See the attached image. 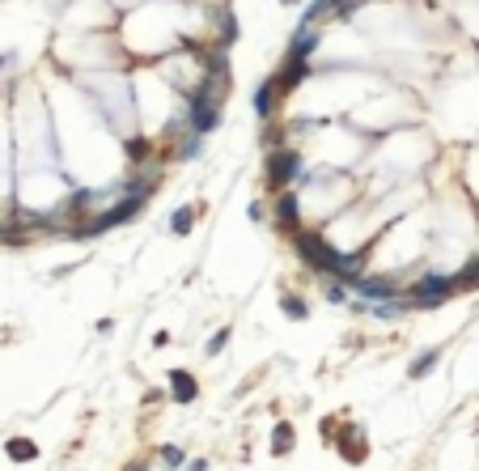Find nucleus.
<instances>
[{"label":"nucleus","mask_w":479,"mask_h":471,"mask_svg":"<svg viewBox=\"0 0 479 471\" xmlns=\"http://www.w3.org/2000/svg\"><path fill=\"white\" fill-rule=\"evenodd\" d=\"M297 251H301V259L310 263V272H318V276H335V281H344V285H352L361 276V263H365V251L361 255H344V251H335L326 238H318V234H301L297 238Z\"/></svg>","instance_id":"f257e3e1"},{"label":"nucleus","mask_w":479,"mask_h":471,"mask_svg":"<svg viewBox=\"0 0 479 471\" xmlns=\"http://www.w3.org/2000/svg\"><path fill=\"white\" fill-rule=\"evenodd\" d=\"M140 208H144V195H136V191H123V195H119V200H115L111 208H102V212H98L93 221L77 226L72 234H77V238H98L102 230H115V226H123V221H132Z\"/></svg>","instance_id":"f03ea898"},{"label":"nucleus","mask_w":479,"mask_h":471,"mask_svg":"<svg viewBox=\"0 0 479 471\" xmlns=\"http://www.w3.org/2000/svg\"><path fill=\"white\" fill-rule=\"evenodd\" d=\"M458 289V276H441V272H424V276L408 289V302H416L420 310H433V306H441L445 297Z\"/></svg>","instance_id":"7ed1b4c3"},{"label":"nucleus","mask_w":479,"mask_h":471,"mask_svg":"<svg viewBox=\"0 0 479 471\" xmlns=\"http://www.w3.org/2000/svg\"><path fill=\"white\" fill-rule=\"evenodd\" d=\"M297 175H301V153L289 149V144H276L271 157H267V183L271 187H289V183H297Z\"/></svg>","instance_id":"20e7f679"},{"label":"nucleus","mask_w":479,"mask_h":471,"mask_svg":"<svg viewBox=\"0 0 479 471\" xmlns=\"http://www.w3.org/2000/svg\"><path fill=\"white\" fill-rule=\"evenodd\" d=\"M322 47V26H301L297 34H293V43H289V56H285V64H310V56Z\"/></svg>","instance_id":"39448f33"},{"label":"nucleus","mask_w":479,"mask_h":471,"mask_svg":"<svg viewBox=\"0 0 479 471\" xmlns=\"http://www.w3.org/2000/svg\"><path fill=\"white\" fill-rule=\"evenodd\" d=\"M352 289H357L361 297H369V302H386V297H394V281L390 276H357Z\"/></svg>","instance_id":"423d86ee"},{"label":"nucleus","mask_w":479,"mask_h":471,"mask_svg":"<svg viewBox=\"0 0 479 471\" xmlns=\"http://www.w3.org/2000/svg\"><path fill=\"white\" fill-rule=\"evenodd\" d=\"M297 221H301L297 195H293V191H285L280 200H276V230H280V234H297Z\"/></svg>","instance_id":"0eeeda50"},{"label":"nucleus","mask_w":479,"mask_h":471,"mask_svg":"<svg viewBox=\"0 0 479 471\" xmlns=\"http://www.w3.org/2000/svg\"><path fill=\"white\" fill-rule=\"evenodd\" d=\"M170 395H174V404H195L199 386H195V378L187 374V369H174L170 374Z\"/></svg>","instance_id":"6e6552de"},{"label":"nucleus","mask_w":479,"mask_h":471,"mask_svg":"<svg viewBox=\"0 0 479 471\" xmlns=\"http://www.w3.org/2000/svg\"><path fill=\"white\" fill-rule=\"evenodd\" d=\"M276 98H280V81H276V77H267V81L255 89V115H259V119H271V111H276Z\"/></svg>","instance_id":"1a4fd4ad"},{"label":"nucleus","mask_w":479,"mask_h":471,"mask_svg":"<svg viewBox=\"0 0 479 471\" xmlns=\"http://www.w3.org/2000/svg\"><path fill=\"white\" fill-rule=\"evenodd\" d=\"M335 17V0H314V5L306 9V17H301V26H318V21Z\"/></svg>","instance_id":"9d476101"},{"label":"nucleus","mask_w":479,"mask_h":471,"mask_svg":"<svg viewBox=\"0 0 479 471\" xmlns=\"http://www.w3.org/2000/svg\"><path fill=\"white\" fill-rule=\"evenodd\" d=\"M9 459H13V463H30V459H38V446L26 441V437H13V441H9Z\"/></svg>","instance_id":"9b49d317"},{"label":"nucleus","mask_w":479,"mask_h":471,"mask_svg":"<svg viewBox=\"0 0 479 471\" xmlns=\"http://www.w3.org/2000/svg\"><path fill=\"white\" fill-rule=\"evenodd\" d=\"M437 361H441V349H424V353L412 361V378H424V374H428V369H433Z\"/></svg>","instance_id":"f8f14e48"},{"label":"nucleus","mask_w":479,"mask_h":471,"mask_svg":"<svg viewBox=\"0 0 479 471\" xmlns=\"http://www.w3.org/2000/svg\"><path fill=\"white\" fill-rule=\"evenodd\" d=\"M191 226H195V208H179V212L170 217V230L179 234V238H183V234H191Z\"/></svg>","instance_id":"ddd939ff"},{"label":"nucleus","mask_w":479,"mask_h":471,"mask_svg":"<svg viewBox=\"0 0 479 471\" xmlns=\"http://www.w3.org/2000/svg\"><path fill=\"white\" fill-rule=\"evenodd\" d=\"M289 446H293V425H285V420H280V425H276V433H271V450L285 454Z\"/></svg>","instance_id":"4468645a"},{"label":"nucleus","mask_w":479,"mask_h":471,"mask_svg":"<svg viewBox=\"0 0 479 471\" xmlns=\"http://www.w3.org/2000/svg\"><path fill=\"white\" fill-rule=\"evenodd\" d=\"M204 140H208V136H195V132H187V136H183V144H179V157H183V162H191V157L199 153V149H204Z\"/></svg>","instance_id":"2eb2a0df"},{"label":"nucleus","mask_w":479,"mask_h":471,"mask_svg":"<svg viewBox=\"0 0 479 471\" xmlns=\"http://www.w3.org/2000/svg\"><path fill=\"white\" fill-rule=\"evenodd\" d=\"M377 318H399L403 310H408V306H403V302H394V297H386V302H377V306H369Z\"/></svg>","instance_id":"dca6fc26"},{"label":"nucleus","mask_w":479,"mask_h":471,"mask_svg":"<svg viewBox=\"0 0 479 471\" xmlns=\"http://www.w3.org/2000/svg\"><path fill=\"white\" fill-rule=\"evenodd\" d=\"M285 314H289V318H297V323H301V318H310V306L301 302V297H293V293H289V297H285Z\"/></svg>","instance_id":"f3484780"},{"label":"nucleus","mask_w":479,"mask_h":471,"mask_svg":"<svg viewBox=\"0 0 479 471\" xmlns=\"http://www.w3.org/2000/svg\"><path fill=\"white\" fill-rule=\"evenodd\" d=\"M161 463H166V467H183V463H187V454L179 450V446H161Z\"/></svg>","instance_id":"a211bd4d"},{"label":"nucleus","mask_w":479,"mask_h":471,"mask_svg":"<svg viewBox=\"0 0 479 471\" xmlns=\"http://www.w3.org/2000/svg\"><path fill=\"white\" fill-rule=\"evenodd\" d=\"M326 302L344 306V302H348V285H344V281H339V285H326Z\"/></svg>","instance_id":"6ab92c4d"},{"label":"nucleus","mask_w":479,"mask_h":471,"mask_svg":"<svg viewBox=\"0 0 479 471\" xmlns=\"http://www.w3.org/2000/svg\"><path fill=\"white\" fill-rule=\"evenodd\" d=\"M225 344H230V327H225V331H216V336L208 340V357H216V353L225 349Z\"/></svg>","instance_id":"aec40b11"},{"label":"nucleus","mask_w":479,"mask_h":471,"mask_svg":"<svg viewBox=\"0 0 479 471\" xmlns=\"http://www.w3.org/2000/svg\"><path fill=\"white\" fill-rule=\"evenodd\" d=\"M17 64V52H5V56H0V72H9Z\"/></svg>","instance_id":"412c9836"},{"label":"nucleus","mask_w":479,"mask_h":471,"mask_svg":"<svg viewBox=\"0 0 479 471\" xmlns=\"http://www.w3.org/2000/svg\"><path fill=\"white\" fill-rule=\"evenodd\" d=\"M187 471H208V463H204V459H195V463H187Z\"/></svg>","instance_id":"4be33fe9"},{"label":"nucleus","mask_w":479,"mask_h":471,"mask_svg":"<svg viewBox=\"0 0 479 471\" xmlns=\"http://www.w3.org/2000/svg\"><path fill=\"white\" fill-rule=\"evenodd\" d=\"M285 5H297V0H285Z\"/></svg>","instance_id":"5701e85b"},{"label":"nucleus","mask_w":479,"mask_h":471,"mask_svg":"<svg viewBox=\"0 0 479 471\" xmlns=\"http://www.w3.org/2000/svg\"><path fill=\"white\" fill-rule=\"evenodd\" d=\"M132 471H144V467H132Z\"/></svg>","instance_id":"b1692460"}]
</instances>
